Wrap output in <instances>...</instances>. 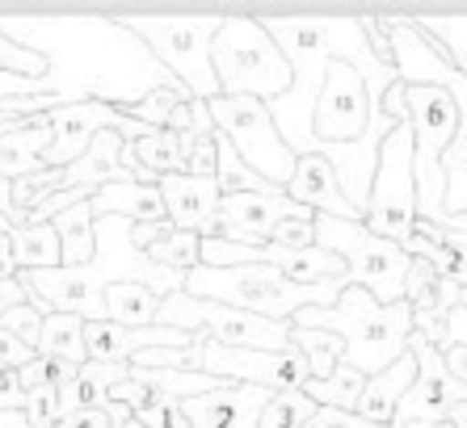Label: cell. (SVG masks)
Here are the masks:
<instances>
[{"mask_svg":"<svg viewBox=\"0 0 467 428\" xmlns=\"http://www.w3.org/2000/svg\"><path fill=\"white\" fill-rule=\"evenodd\" d=\"M261 25L295 67L291 93L270 106L274 127L295 156H312V114L325 88L328 59H349L367 72H396L370 55L362 17H261Z\"/></svg>","mask_w":467,"mask_h":428,"instance_id":"6da1fadb","label":"cell"},{"mask_svg":"<svg viewBox=\"0 0 467 428\" xmlns=\"http://www.w3.org/2000/svg\"><path fill=\"white\" fill-rule=\"evenodd\" d=\"M295 328H316V332H333L346 344L341 365L358 370L362 378L383 374L409 353V336H413V307L396 302L383 307L362 286H346L333 307H307L295 315Z\"/></svg>","mask_w":467,"mask_h":428,"instance_id":"7a4b0ae2","label":"cell"},{"mask_svg":"<svg viewBox=\"0 0 467 428\" xmlns=\"http://www.w3.org/2000/svg\"><path fill=\"white\" fill-rule=\"evenodd\" d=\"M346 286H349V278H333V281H320V286H299V281L283 278L270 265H236V269L198 265L185 273V294L190 299L223 302V307L249 311V315H261V320H274V323H291L307 307H333Z\"/></svg>","mask_w":467,"mask_h":428,"instance_id":"3957f363","label":"cell"},{"mask_svg":"<svg viewBox=\"0 0 467 428\" xmlns=\"http://www.w3.org/2000/svg\"><path fill=\"white\" fill-rule=\"evenodd\" d=\"M211 67L219 80V97H253V101L274 106L295 85L291 59L253 13L223 17L215 43H211Z\"/></svg>","mask_w":467,"mask_h":428,"instance_id":"277c9868","label":"cell"},{"mask_svg":"<svg viewBox=\"0 0 467 428\" xmlns=\"http://www.w3.org/2000/svg\"><path fill=\"white\" fill-rule=\"evenodd\" d=\"M404 122L413 127L417 219L451 231L455 214L446 210V151H451L459 130L455 97L438 85H404Z\"/></svg>","mask_w":467,"mask_h":428,"instance_id":"5b68a950","label":"cell"},{"mask_svg":"<svg viewBox=\"0 0 467 428\" xmlns=\"http://www.w3.org/2000/svg\"><path fill=\"white\" fill-rule=\"evenodd\" d=\"M316 248L333 252L346 265L349 286H362L375 302H383V307L404 302V281H409L413 257L400 244L367 231V223L316 214Z\"/></svg>","mask_w":467,"mask_h":428,"instance_id":"8992f818","label":"cell"},{"mask_svg":"<svg viewBox=\"0 0 467 428\" xmlns=\"http://www.w3.org/2000/svg\"><path fill=\"white\" fill-rule=\"evenodd\" d=\"M135 38L173 72L194 101H215L219 80L211 67V43H215L223 17H119Z\"/></svg>","mask_w":467,"mask_h":428,"instance_id":"52a82bcc","label":"cell"},{"mask_svg":"<svg viewBox=\"0 0 467 428\" xmlns=\"http://www.w3.org/2000/svg\"><path fill=\"white\" fill-rule=\"evenodd\" d=\"M207 114L219 135L232 143V151L244 160V168L257 172L265 185L286 193L299 156L278 135V127L270 118V106L253 101V97H215V101H207Z\"/></svg>","mask_w":467,"mask_h":428,"instance_id":"ba28073f","label":"cell"},{"mask_svg":"<svg viewBox=\"0 0 467 428\" xmlns=\"http://www.w3.org/2000/svg\"><path fill=\"white\" fill-rule=\"evenodd\" d=\"M161 328H177V332H207V341L223 344V349H257V353H283L291 349V323H274L249 315V311L223 307V302L190 299L185 290L169 294L156 311Z\"/></svg>","mask_w":467,"mask_h":428,"instance_id":"9c48e42d","label":"cell"},{"mask_svg":"<svg viewBox=\"0 0 467 428\" xmlns=\"http://www.w3.org/2000/svg\"><path fill=\"white\" fill-rule=\"evenodd\" d=\"M367 231L391 239V244H409L417 227V177H413V127L400 122L388 139L379 143V164H375V181L362 210Z\"/></svg>","mask_w":467,"mask_h":428,"instance_id":"30bf717a","label":"cell"},{"mask_svg":"<svg viewBox=\"0 0 467 428\" xmlns=\"http://www.w3.org/2000/svg\"><path fill=\"white\" fill-rule=\"evenodd\" d=\"M194 353L202 374H215L236 386H261L270 395L304 391L312 382V365L295 344L283 353H257V349H223V344L207 341V332H194Z\"/></svg>","mask_w":467,"mask_h":428,"instance_id":"8fae6325","label":"cell"},{"mask_svg":"<svg viewBox=\"0 0 467 428\" xmlns=\"http://www.w3.org/2000/svg\"><path fill=\"white\" fill-rule=\"evenodd\" d=\"M47 122H51V148L43 151V168H67V164H77L101 130H114V135H122L127 143L152 135V127L130 122L122 109L106 106V101L55 106V109H47Z\"/></svg>","mask_w":467,"mask_h":428,"instance_id":"7c38bea8","label":"cell"},{"mask_svg":"<svg viewBox=\"0 0 467 428\" xmlns=\"http://www.w3.org/2000/svg\"><path fill=\"white\" fill-rule=\"evenodd\" d=\"M148 349H194V336L177 328H119V323H85V353L98 365H130Z\"/></svg>","mask_w":467,"mask_h":428,"instance_id":"4fadbf2b","label":"cell"},{"mask_svg":"<svg viewBox=\"0 0 467 428\" xmlns=\"http://www.w3.org/2000/svg\"><path fill=\"white\" fill-rule=\"evenodd\" d=\"M270 391L261 386H219L211 395L185 399L182 412L190 420V428H261V416L270 407Z\"/></svg>","mask_w":467,"mask_h":428,"instance_id":"5bb4252c","label":"cell"},{"mask_svg":"<svg viewBox=\"0 0 467 428\" xmlns=\"http://www.w3.org/2000/svg\"><path fill=\"white\" fill-rule=\"evenodd\" d=\"M161 198H164V214L177 231H194L202 236L207 223L219 214V181L215 177H190V172H177V177H161Z\"/></svg>","mask_w":467,"mask_h":428,"instance_id":"9a60e30c","label":"cell"},{"mask_svg":"<svg viewBox=\"0 0 467 428\" xmlns=\"http://www.w3.org/2000/svg\"><path fill=\"white\" fill-rule=\"evenodd\" d=\"M286 198L295 206H307L316 214H328V219H349V223H362V210L349 206V198L341 193V181L333 164L325 156H299L295 164V177L286 185Z\"/></svg>","mask_w":467,"mask_h":428,"instance_id":"2e32d148","label":"cell"},{"mask_svg":"<svg viewBox=\"0 0 467 428\" xmlns=\"http://www.w3.org/2000/svg\"><path fill=\"white\" fill-rule=\"evenodd\" d=\"M51 148V122L47 114L0 122V181H17L43 168V151Z\"/></svg>","mask_w":467,"mask_h":428,"instance_id":"e0dca14e","label":"cell"},{"mask_svg":"<svg viewBox=\"0 0 467 428\" xmlns=\"http://www.w3.org/2000/svg\"><path fill=\"white\" fill-rule=\"evenodd\" d=\"M122 148L127 139L114 135V130H101L98 139L88 143V151L77 164L64 168V189H106V185H122L130 181V172L122 168Z\"/></svg>","mask_w":467,"mask_h":428,"instance_id":"ac0fdd59","label":"cell"},{"mask_svg":"<svg viewBox=\"0 0 467 428\" xmlns=\"http://www.w3.org/2000/svg\"><path fill=\"white\" fill-rule=\"evenodd\" d=\"M417 382V357L404 353L396 365H388L383 374L367 378V391H362L358 407H354V416L367 420V424H379V428H391V416H396V407L400 399L409 395V386Z\"/></svg>","mask_w":467,"mask_h":428,"instance_id":"d6986e66","label":"cell"},{"mask_svg":"<svg viewBox=\"0 0 467 428\" xmlns=\"http://www.w3.org/2000/svg\"><path fill=\"white\" fill-rule=\"evenodd\" d=\"M93 219H127V223H169L164 214L161 185H140V181H122L106 185L93 193Z\"/></svg>","mask_w":467,"mask_h":428,"instance_id":"ffe728a7","label":"cell"},{"mask_svg":"<svg viewBox=\"0 0 467 428\" xmlns=\"http://www.w3.org/2000/svg\"><path fill=\"white\" fill-rule=\"evenodd\" d=\"M143 257L156 269H169V273H190V269L202 265V236L177 231L173 223H152V239L143 248Z\"/></svg>","mask_w":467,"mask_h":428,"instance_id":"44dd1931","label":"cell"},{"mask_svg":"<svg viewBox=\"0 0 467 428\" xmlns=\"http://www.w3.org/2000/svg\"><path fill=\"white\" fill-rule=\"evenodd\" d=\"M38 357H47V362H55V365H72V370H80V365L88 362L85 320H80V315H59V311H51V315L43 320V336H38Z\"/></svg>","mask_w":467,"mask_h":428,"instance_id":"7402d4cb","label":"cell"},{"mask_svg":"<svg viewBox=\"0 0 467 428\" xmlns=\"http://www.w3.org/2000/svg\"><path fill=\"white\" fill-rule=\"evenodd\" d=\"M55 236H59V269H77L88 265L93 252H98V239H93V206L80 202L72 210L55 214L51 219Z\"/></svg>","mask_w":467,"mask_h":428,"instance_id":"603a6c76","label":"cell"},{"mask_svg":"<svg viewBox=\"0 0 467 428\" xmlns=\"http://www.w3.org/2000/svg\"><path fill=\"white\" fill-rule=\"evenodd\" d=\"M161 294L140 281H119L106 290V320L119 328H156V311H161Z\"/></svg>","mask_w":467,"mask_h":428,"instance_id":"cb8c5ba5","label":"cell"},{"mask_svg":"<svg viewBox=\"0 0 467 428\" xmlns=\"http://www.w3.org/2000/svg\"><path fill=\"white\" fill-rule=\"evenodd\" d=\"M13 244V265L17 273H38V269H59V236L51 223H30L22 231H5Z\"/></svg>","mask_w":467,"mask_h":428,"instance_id":"d4e9b609","label":"cell"},{"mask_svg":"<svg viewBox=\"0 0 467 428\" xmlns=\"http://www.w3.org/2000/svg\"><path fill=\"white\" fill-rule=\"evenodd\" d=\"M362 391H367V378L358 374V370H349V365H337L333 374L325 378V382H307L304 395L312 399L316 407H333V412H354L362 399Z\"/></svg>","mask_w":467,"mask_h":428,"instance_id":"484cf974","label":"cell"},{"mask_svg":"<svg viewBox=\"0 0 467 428\" xmlns=\"http://www.w3.org/2000/svg\"><path fill=\"white\" fill-rule=\"evenodd\" d=\"M291 344L307 357L316 382H325V378L341 365V357H346V344H341V336L316 332V328H295V323H291Z\"/></svg>","mask_w":467,"mask_h":428,"instance_id":"4316f807","label":"cell"},{"mask_svg":"<svg viewBox=\"0 0 467 428\" xmlns=\"http://www.w3.org/2000/svg\"><path fill=\"white\" fill-rule=\"evenodd\" d=\"M190 101V93L185 88H152L148 97H140L135 106H127L122 114H127L130 122H143V127L152 130H169V122H173V114Z\"/></svg>","mask_w":467,"mask_h":428,"instance_id":"83f0119b","label":"cell"},{"mask_svg":"<svg viewBox=\"0 0 467 428\" xmlns=\"http://www.w3.org/2000/svg\"><path fill=\"white\" fill-rule=\"evenodd\" d=\"M59 189H64V168H38V172H30V177L9 181V202L17 206L22 214H30Z\"/></svg>","mask_w":467,"mask_h":428,"instance_id":"f1b7e54d","label":"cell"},{"mask_svg":"<svg viewBox=\"0 0 467 428\" xmlns=\"http://www.w3.org/2000/svg\"><path fill=\"white\" fill-rule=\"evenodd\" d=\"M22 416L30 428H55L64 420V403H59V386H38V391H26Z\"/></svg>","mask_w":467,"mask_h":428,"instance_id":"f546056e","label":"cell"},{"mask_svg":"<svg viewBox=\"0 0 467 428\" xmlns=\"http://www.w3.org/2000/svg\"><path fill=\"white\" fill-rule=\"evenodd\" d=\"M0 72H13L17 80H47L51 64H47L43 55H34V51H26V46L9 43V38H0Z\"/></svg>","mask_w":467,"mask_h":428,"instance_id":"4dcf8cb0","label":"cell"},{"mask_svg":"<svg viewBox=\"0 0 467 428\" xmlns=\"http://www.w3.org/2000/svg\"><path fill=\"white\" fill-rule=\"evenodd\" d=\"M43 311H34L30 302H17V307H9L5 311V320H0V328L5 332H13L22 344H30L34 353H38V336H43Z\"/></svg>","mask_w":467,"mask_h":428,"instance_id":"1f68e13d","label":"cell"},{"mask_svg":"<svg viewBox=\"0 0 467 428\" xmlns=\"http://www.w3.org/2000/svg\"><path fill=\"white\" fill-rule=\"evenodd\" d=\"M362 30H367L370 55H375L383 67H396V46H391V22L388 17H362Z\"/></svg>","mask_w":467,"mask_h":428,"instance_id":"d6a6232c","label":"cell"},{"mask_svg":"<svg viewBox=\"0 0 467 428\" xmlns=\"http://www.w3.org/2000/svg\"><path fill=\"white\" fill-rule=\"evenodd\" d=\"M185 172H190V177H215L219 172V130L215 135H202V139L194 143Z\"/></svg>","mask_w":467,"mask_h":428,"instance_id":"836d02e7","label":"cell"},{"mask_svg":"<svg viewBox=\"0 0 467 428\" xmlns=\"http://www.w3.org/2000/svg\"><path fill=\"white\" fill-rule=\"evenodd\" d=\"M135 420H140L143 428H190V420H185L182 403H152L148 412H140Z\"/></svg>","mask_w":467,"mask_h":428,"instance_id":"e575fe53","label":"cell"},{"mask_svg":"<svg viewBox=\"0 0 467 428\" xmlns=\"http://www.w3.org/2000/svg\"><path fill=\"white\" fill-rule=\"evenodd\" d=\"M34 357H38V353H34L30 344H22L13 332H5V328H0V370H22V365H30Z\"/></svg>","mask_w":467,"mask_h":428,"instance_id":"d590c367","label":"cell"},{"mask_svg":"<svg viewBox=\"0 0 467 428\" xmlns=\"http://www.w3.org/2000/svg\"><path fill=\"white\" fill-rule=\"evenodd\" d=\"M55 428H114V424H109L106 412H72V416H64Z\"/></svg>","mask_w":467,"mask_h":428,"instance_id":"8d00e7d4","label":"cell"},{"mask_svg":"<svg viewBox=\"0 0 467 428\" xmlns=\"http://www.w3.org/2000/svg\"><path fill=\"white\" fill-rule=\"evenodd\" d=\"M26 302V286L22 278H0V320H5V311Z\"/></svg>","mask_w":467,"mask_h":428,"instance_id":"74e56055","label":"cell"},{"mask_svg":"<svg viewBox=\"0 0 467 428\" xmlns=\"http://www.w3.org/2000/svg\"><path fill=\"white\" fill-rule=\"evenodd\" d=\"M442 362H446V370H451V378L467 386V344H455V349H442Z\"/></svg>","mask_w":467,"mask_h":428,"instance_id":"f35d334b","label":"cell"},{"mask_svg":"<svg viewBox=\"0 0 467 428\" xmlns=\"http://www.w3.org/2000/svg\"><path fill=\"white\" fill-rule=\"evenodd\" d=\"M446 424H451V428H467V403H455V407H451Z\"/></svg>","mask_w":467,"mask_h":428,"instance_id":"ab89813d","label":"cell"},{"mask_svg":"<svg viewBox=\"0 0 467 428\" xmlns=\"http://www.w3.org/2000/svg\"><path fill=\"white\" fill-rule=\"evenodd\" d=\"M0 428H30L22 412H0Z\"/></svg>","mask_w":467,"mask_h":428,"instance_id":"60d3db41","label":"cell"}]
</instances>
